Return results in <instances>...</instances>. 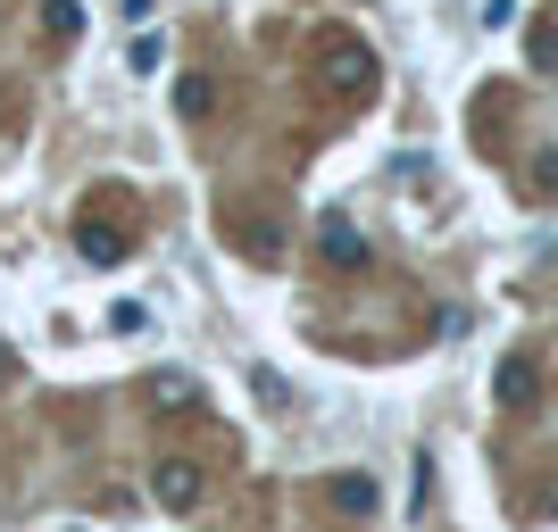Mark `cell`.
<instances>
[{
	"mask_svg": "<svg viewBox=\"0 0 558 532\" xmlns=\"http://www.w3.org/2000/svg\"><path fill=\"white\" fill-rule=\"evenodd\" d=\"M326 499H333L342 516H375V483H367V474H333Z\"/></svg>",
	"mask_w": 558,
	"mask_h": 532,
	"instance_id": "obj_7",
	"label": "cell"
},
{
	"mask_svg": "<svg viewBox=\"0 0 558 532\" xmlns=\"http://www.w3.org/2000/svg\"><path fill=\"white\" fill-rule=\"evenodd\" d=\"M226 242H233V250H242V258H258V267H283V225H276V216H226Z\"/></svg>",
	"mask_w": 558,
	"mask_h": 532,
	"instance_id": "obj_3",
	"label": "cell"
},
{
	"mask_svg": "<svg viewBox=\"0 0 558 532\" xmlns=\"http://www.w3.org/2000/svg\"><path fill=\"white\" fill-rule=\"evenodd\" d=\"M317 59H326V92L333 100H367L375 92V50L359 42V34H326Z\"/></svg>",
	"mask_w": 558,
	"mask_h": 532,
	"instance_id": "obj_1",
	"label": "cell"
},
{
	"mask_svg": "<svg viewBox=\"0 0 558 532\" xmlns=\"http://www.w3.org/2000/svg\"><path fill=\"white\" fill-rule=\"evenodd\" d=\"M43 25H50V42H75V34H84V9H75V0H43Z\"/></svg>",
	"mask_w": 558,
	"mask_h": 532,
	"instance_id": "obj_10",
	"label": "cell"
},
{
	"mask_svg": "<svg viewBox=\"0 0 558 532\" xmlns=\"http://www.w3.org/2000/svg\"><path fill=\"white\" fill-rule=\"evenodd\" d=\"M209 109H217V84H209V75H175V116H192V125H201Z\"/></svg>",
	"mask_w": 558,
	"mask_h": 532,
	"instance_id": "obj_9",
	"label": "cell"
},
{
	"mask_svg": "<svg viewBox=\"0 0 558 532\" xmlns=\"http://www.w3.org/2000/svg\"><path fill=\"white\" fill-rule=\"evenodd\" d=\"M525 50H534V67H558V25H534V42H525Z\"/></svg>",
	"mask_w": 558,
	"mask_h": 532,
	"instance_id": "obj_12",
	"label": "cell"
},
{
	"mask_svg": "<svg viewBox=\"0 0 558 532\" xmlns=\"http://www.w3.org/2000/svg\"><path fill=\"white\" fill-rule=\"evenodd\" d=\"M484 25H517V0H484Z\"/></svg>",
	"mask_w": 558,
	"mask_h": 532,
	"instance_id": "obj_13",
	"label": "cell"
},
{
	"mask_svg": "<svg viewBox=\"0 0 558 532\" xmlns=\"http://www.w3.org/2000/svg\"><path fill=\"white\" fill-rule=\"evenodd\" d=\"M317 250H326L333 267H367V242H359L342 216H326V225H317Z\"/></svg>",
	"mask_w": 558,
	"mask_h": 532,
	"instance_id": "obj_6",
	"label": "cell"
},
{
	"mask_svg": "<svg viewBox=\"0 0 558 532\" xmlns=\"http://www.w3.org/2000/svg\"><path fill=\"white\" fill-rule=\"evenodd\" d=\"M109 333H125V342H134V333H150V308H142V300H117V308H109Z\"/></svg>",
	"mask_w": 558,
	"mask_h": 532,
	"instance_id": "obj_11",
	"label": "cell"
},
{
	"mask_svg": "<svg viewBox=\"0 0 558 532\" xmlns=\"http://www.w3.org/2000/svg\"><path fill=\"white\" fill-rule=\"evenodd\" d=\"M492 392H500V408H534V399H542V367L525 358V349H517V358H500Z\"/></svg>",
	"mask_w": 558,
	"mask_h": 532,
	"instance_id": "obj_4",
	"label": "cell"
},
{
	"mask_svg": "<svg viewBox=\"0 0 558 532\" xmlns=\"http://www.w3.org/2000/svg\"><path fill=\"white\" fill-rule=\"evenodd\" d=\"M201 491H209V483H201V466H192V458H159V466H150V499H159L167 516H192V508H201Z\"/></svg>",
	"mask_w": 558,
	"mask_h": 532,
	"instance_id": "obj_2",
	"label": "cell"
},
{
	"mask_svg": "<svg viewBox=\"0 0 558 532\" xmlns=\"http://www.w3.org/2000/svg\"><path fill=\"white\" fill-rule=\"evenodd\" d=\"M75 250L93 258V267H117V258L134 250V233H125V225H100V216H84V225H75Z\"/></svg>",
	"mask_w": 558,
	"mask_h": 532,
	"instance_id": "obj_5",
	"label": "cell"
},
{
	"mask_svg": "<svg viewBox=\"0 0 558 532\" xmlns=\"http://www.w3.org/2000/svg\"><path fill=\"white\" fill-rule=\"evenodd\" d=\"M0 383H17V358H9V342H0Z\"/></svg>",
	"mask_w": 558,
	"mask_h": 532,
	"instance_id": "obj_14",
	"label": "cell"
},
{
	"mask_svg": "<svg viewBox=\"0 0 558 532\" xmlns=\"http://www.w3.org/2000/svg\"><path fill=\"white\" fill-rule=\"evenodd\" d=\"M150 408H167V417H175V408H201V383H192V374H150Z\"/></svg>",
	"mask_w": 558,
	"mask_h": 532,
	"instance_id": "obj_8",
	"label": "cell"
}]
</instances>
